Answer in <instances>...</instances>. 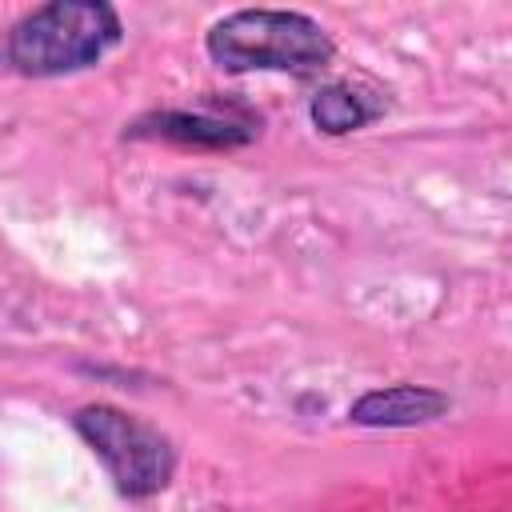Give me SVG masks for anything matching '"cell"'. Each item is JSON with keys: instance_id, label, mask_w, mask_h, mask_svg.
Wrapping results in <instances>:
<instances>
[{"instance_id": "cell-2", "label": "cell", "mask_w": 512, "mask_h": 512, "mask_svg": "<svg viewBox=\"0 0 512 512\" xmlns=\"http://www.w3.org/2000/svg\"><path fill=\"white\" fill-rule=\"evenodd\" d=\"M124 24L112 4L100 0H52L20 16L8 32V64L20 76H64L96 64L116 48Z\"/></svg>"}, {"instance_id": "cell-4", "label": "cell", "mask_w": 512, "mask_h": 512, "mask_svg": "<svg viewBox=\"0 0 512 512\" xmlns=\"http://www.w3.org/2000/svg\"><path fill=\"white\" fill-rule=\"evenodd\" d=\"M452 408V400L440 388L428 384H392V388H372L364 392L348 416L352 424L364 428H416V424H432Z\"/></svg>"}, {"instance_id": "cell-6", "label": "cell", "mask_w": 512, "mask_h": 512, "mask_svg": "<svg viewBox=\"0 0 512 512\" xmlns=\"http://www.w3.org/2000/svg\"><path fill=\"white\" fill-rule=\"evenodd\" d=\"M308 112H312V124H316L320 132L344 136V132L364 128L368 120H376V116H380V104H368V96H360L352 84H324V88L312 96Z\"/></svg>"}, {"instance_id": "cell-1", "label": "cell", "mask_w": 512, "mask_h": 512, "mask_svg": "<svg viewBox=\"0 0 512 512\" xmlns=\"http://www.w3.org/2000/svg\"><path fill=\"white\" fill-rule=\"evenodd\" d=\"M208 56L224 72H320L336 44L304 12L288 8H240L216 20L204 36Z\"/></svg>"}, {"instance_id": "cell-3", "label": "cell", "mask_w": 512, "mask_h": 512, "mask_svg": "<svg viewBox=\"0 0 512 512\" xmlns=\"http://www.w3.org/2000/svg\"><path fill=\"white\" fill-rule=\"evenodd\" d=\"M72 424L84 436V444L104 460L120 492L156 496L168 488L176 472V452L160 428L112 404H88L72 416Z\"/></svg>"}, {"instance_id": "cell-5", "label": "cell", "mask_w": 512, "mask_h": 512, "mask_svg": "<svg viewBox=\"0 0 512 512\" xmlns=\"http://www.w3.org/2000/svg\"><path fill=\"white\" fill-rule=\"evenodd\" d=\"M128 136H156V140H172V144H196V148H232V144H248L256 136L252 120H232L220 112H152L140 116Z\"/></svg>"}]
</instances>
